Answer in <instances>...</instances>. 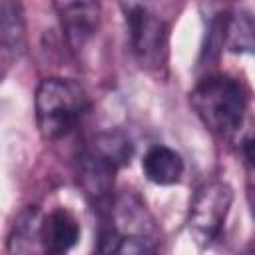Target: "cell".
<instances>
[{"label": "cell", "mask_w": 255, "mask_h": 255, "mask_svg": "<svg viewBox=\"0 0 255 255\" xmlns=\"http://www.w3.org/2000/svg\"><path fill=\"white\" fill-rule=\"evenodd\" d=\"M42 221L44 217L34 205L20 211L8 235V255H48L42 239Z\"/></svg>", "instance_id": "obj_8"}, {"label": "cell", "mask_w": 255, "mask_h": 255, "mask_svg": "<svg viewBox=\"0 0 255 255\" xmlns=\"http://www.w3.org/2000/svg\"><path fill=\"white\" fill-rule=\"evenodd\" d=\"M189 104L201 124L219 139H233L247 114L241 84L227 74H209L189 92Z\"/></svg>", "instance_id": "obj_1"}, {"label": "cell", "mask_w": 255, "mask_h": 255, "mask_svg": "<svg viewBox=\"0 0 255 255\" xmlns=\"http://www.w3.org/2000/svg\"><path fill=\"white\" fill-rule=\"evenodd\" d=\"M120 8L126 16L131 52L135 60L141 68L159 70L167 60L169 24L145 4L128 2Z\"/></svg>", "instance_id": "obj_3"}, {"label": "cell", "mask_w": 255, "mask_h": 255, "mask_svg": "<svg viewBox=\"0 0 255 255\" xmlns=\"http://www.w3.org/2000/svg\"><path fill=\"white\" fill-rule=\"evenodd\" d=\"M247 201H249L251 213L255 217V169L253 167H249V171H247Z\"/></svg>", "instance_id": "obj_14"}, {"label": "cell", "mask_w": 255, "mask_h": 255, "mask_svg": "<svg viewBox=\"0 0 255 255\" xmlns=\"http://www.w3.org/2000/svg\"><path fill=\"white\" fill-rule=\"evenodd\" d=\"M241 151H243V157H245L247 165L255 169V135H251V137H247V139L243 141Z\"/></svg>", "instance_id": "obj_13"}, {"label": "cell", "mask_w": 255, "mask_h": 255, "mask_svg": "<svg viewBox=\"0 0 255 255\" xmlns=\"http://www.w3.org/2000/svg\"><path fill=\"white\" fill-rule=\"evenodd\" d=\"M42 239L48 253L66 255L80 239V223L68 209L58 207L44 217Z\"/></svg>", "instance_id": "obj_9"}, {"label": "cell", "mask_w": 255, "mask_h": 255, "mask_svg": "<svg viewBox=\"0 0 255 255\" xmlns=\"http://www.w3.org/2000/svg\"><path fill=\"white\" fill-rule=\"evenodd\" d=\"M62 32L72 50H82L100 26L102 6L98 2H56Z\"/></svg>", "instance_id": "obj_6"}, {"label": "cell", "mask_w": 255, "mask_h": 255, "mask_svg": "<svg viewBox=\"0 0 255 255\" xmlns=\"http://www.w3.org/2000/svg\"><path fill=\"white\" fill-rule=\"evenodd\" d=\"M141 169L147 181L155 185H173L179 183L185 163L175 149L167 145H151L141 159Z\"/></svg>", "instance_id": "obj_10"}, {"label": "cell", "mask_w": 255, "mask_h": 255, "mask_svg": "<svg viewBox=\"0 0 255 255\" xmlns=\"http://www.w3.org/2000/svg\"><path fill=\"white\" fill-rule=\"evenodd\" d=\"M36 126L44 139L68 135L88 108L84 88L70 78H44L36 88Z\"/></svg>", "instance_id": "obj_2"}, {"label": "cell", "mask_w": 255, "mask_h": 255, "mask_svg": "<svg viewBox=\"0 0 255 255\" xmlns=\"http://www.w3.org/2000/svg\"><path fill=\"white\" fill-rule=\"evenodd\" d=\"M26 50V24L22 6L14 0L0 2V62L2 76L22 58Z\"/></svg>", "instance_id": "obj_7"}, {"label": "cell", "mask_w": 255, "mask_h": 255, "mask_svg": "<svg viewBox=\"0 0 255 255\" xmlns=\"http://www.w3.org/2000/svg\"><path fill=\"white\" fill-rule=\"evenodd\" d=\"M118 165L96 151L92 145H86L82 153L78 155L76 161V177L82 193L92 201L94 205L102 207L110 201L112 189H114V179L118 173Z\"/></svg>", "instance_id": "obj_5"}, {"label": "cell", "mask_w": 255, "mask_h": 255, "mask_svg": "<svg viewBox=\"0 0 255 255\" xmlns=\"http://www.w3.org/2000/svg\"><path fill=\"white\" fill-rule=\"evenodd\" d=\"M98 255H102V253H98Z\"/></svg>", "instance_id": "obj_16"}, {"label": "cell", "mask_w": 255, "mask_h": 255, "mask_svg": "<svg viewBox=\"0 0 255 255\" xmlns=\"http://www.w3.org/2000/svg\"><path fill=\"white\" fill-rule=\"evenodd\" d=\"M48 255H62V253H48Z\"/></svg>", "instance_id": "obj_15"}, {"label": "cell", "mask_w": 255, "mask_h": 255, "mask_svg": "<svg viewBox=\"0 0 255 255\" xmlns=\"http://www.w3.org/2000/svg\"><path fill=\"white\" fill-rule=\"evenodd\" d=\"M233 203V189L221 179L205 181L189 203V233L199 247L213 245L225 225Z\"/></svg>", "instance_id": "obj_4"}, {"label": "cell", "mask_w": 255, "mask_h": 255, "mask_svg": "<svg viewBox=\"0 0 255 255\" xmlns=\"http://www.w3.org/2000/svg\"><path fill=\"white\" fill-rule=\"evenodd\" d=\"M223 46L233 54H255V16L231 10L223 16Z\"/></svg>", "instance_id": "obj_11"}, {"label": "cell", "mask_w": 255, "mask_h": 255, "mask_svg": "<svg viewBox=\"0 0 255 255\" xmlns=\"http://www.w3.org/2000/svg\"><path fill=\"white\" fill-rule=\"evenodd\" d=\"M110 255H157L155 243L149 237L139 235H120Z\"/></svg>", "instance_id": "obj_12"}]
</instances>
